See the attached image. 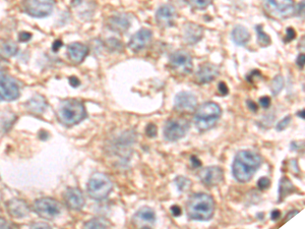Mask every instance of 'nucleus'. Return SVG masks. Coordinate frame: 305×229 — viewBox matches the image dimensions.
Segmentation results:
<instances>
[{"label": "nucleus", "instance_id": "nucleus-1", "mask_svg": "<svg viewBox=\"0 0 305 229\" xmlns=\"http://www.w3.org/2000/svg\"><path fill=\"white\" fill-rule=\"evenodd\" d=\"M261 157L250 150L239 151L233 161L232 173L234 178L241 183L250 181L257 169L261 166Z\"/></svg>", "mask_w": 305, "mask_h": 229}, {"label": "nucleus", "instance_id": "nucleus-2", "mask_svg": "<svg viewBox=\"0 0 305 229\" xmlns=\"http://www.w3.org/2000/svg\"><path fill=\"white\" fill-rule=\"evenodd\" d=\"M187 216L197 221H209L213 218L216 203L212 195L204 192L193 194L186 203Z\"/></svg>", "mask_w": 305, "mask_h": 229}, {"label": "nucleus", "instance_id": "nucleus-3", "mask_svg": "<svg viewBox=\"0 0 305 229\" xmlns=\"http://www.w3.org/2000/svg\"><path fill=\"white\" fill-rule=\"evenodd\" d=\"M57 116L62 124L66 126H73L82 122L87 117V111L81 101L67 99L59 104Z\"/></svg>", "mask_w": 305, "mask_h": 229}, {"label": "nucleus", "instance_id": "nucleus-4", "mask_svg": "<svg viewBox=\"0 0 305 229\" xmlns=\"http://www.w3.org/2000/svg\"><path fill=\"white\" fill-rule=\"evenodd\" d=\"M221 114L222 109L217 103L205 102L196 110L194 116L195 125L201 133L207 132L217 124Z\"/></svg>", "mask_w": 305, "mask_h": 229}, {"label": "nucleus", "instance_id": "nucleus-5", "mask_svg": "<svg viewBox=\"0 0 305 229\" xmlns=\"http://www.w3.org/2000/svg\"><path fill=\"white\" fill-rule=\"evenodd\" d=\"M113 189V182L110 177L104 173H94L88 182V193L96 201L106 199Z\"/></svg>", "mask_w": 305, "mask_h": 229}, {"label": "nucleus", "instance_id": "nucleus-6", "mask_svg": "<svg viewBox=\"0 0 305 229\" xmlns=\"http://www.w3.org/2000/svg\"><path fill=\"white\" fill-rule=\"evenodd\" d=\"M263 11L265 14L276 20H284L295 14L293 0H263Z\"/></svg>", "mask_w": 305, "mask_h": 229}, {"label": "nucleus", "instance_id": "nucleus-7", "mask_svg": "<svg viewBox=\"0 0 305 229\" xmlns=\"http://www.w3.org/2000/svg\"><path fill=\"white\" fill-rule=\"evenodd\" d=\"M189 126V121L184 118L168 119L163 129L164 138L168 142H176L187 134Z\"/></svg>", "mask_w": 305, "mask_h": 229}, {"label": "nucleus", "instance_id": "nucleus-8", "mask_svg": "<svg viewBox=\"0 0 305 229\" xmlns=\"http://www.w3.org/2000/svg\"><path fill=\"white\" fill-rule=\"evenodd\" d=\"M54 8V0H23V9L31 17L46 18Z\"/></svg>", "mask_w": 305, "mask_h": 229}, {"label": "nucleus", "instance_id": "nucleus-9", "mask_svg": "<svg viewBox=\"0 0 305 229\" xmlns=\"http://www.w3.org/2000/svg\"><path fill=\"white\" fill-rule=\"evenodd\" d=\"M34 211L44 219H54L61 212L60 204L51 198H41L35 201Z\"/></svg>", "mask_w": 305, "mask_h": 229}, {"label": "nucleus", "instance_id": "nucleus-10", "mask_svg": "<svg viewBox=\"0 0 305 229\" xmlns=\"http://www.w3.org/2000/svg\"><path fill=\"white\" fill-rule=\"evenodd\" d=\"M171 68L179 75H188L194 70L192 55L185 50H178L170 55L169 59Z\"/></svg>", "mask_w": 305, "mask_h": 229}, {"label": "nucleus", "instance_id": "nucleus-11", "mask_svg": "<svg viewBox=\"0 0 305 229\" xmlns=\"http://www.w3.org/2000/svg\"><path fill=\"white\" fill-rule=\"evenodd\" d=\"M20 96L17 82L7 74L0 72V97L7 101H14Z\"/></svg>", "mask_w": 305, "mask_h": 229}, {"label": "nucleus", "instance_id": "nucleus-12", "mask_svg": "<svg viewBox=\"0 0 305 229\" xmlns=\"http://www.w3.org/2000/svg\"><path fill=\"white\" fill-rule=\"evenodd\" d=\"M199 177L204 185L207 187H213L223 182L224 171L219 166H208L200 171Z\"/></svg>", "mask_w": 305, "mask_h": 229}, {"label": "nucleus", "instance_id": "nucleus-13", "mask_svg": "<svg viewBox=\"0 0 305 229\" xmlns=\"http://www.w3.org/2000/svg\"><path fill=\"white\" fill-rule=\"evenodd\" d=\"M198 107V99L190 92H180L175 96L174 109L179 113L194 112Z\"/></svg>", "mask_w": 305, "mask_h": 229}, {"label": "nucleus", "instance_id": "nucleus-14", "mask_svg": "<svg viewBox=\"0 0 305 229\" xmlns=\"http://www.w3.org/2000/svg\"><path fill=\"white\" fill-rule=\"evenodd\" d=\"M134 226L139 228H150L156 223V213L149 207H142L132 217Z\"/></svg>", "mask_w": 305, "mask_h": 229}, {"label": "nucleus", "instance_id": "nucleus-15", "mask_svg": "<svg viewBox=\"0 0 305 229\" xmlns=\"http://www.w3.org/2000/svg\"><path fill=\"white\" fill-rule=\"evenodd\" d=\"M220 75V70L217 66L213 63H205L202 64L199 71L196 74V82L200 85H206L218 78Z\"/></svg>", "mask_w": 305, "mask_h": 229}, {"label": "nucleus", "instance_id": "nucleus-16", "mask_svg": "<svg viewBox=\"0 0 305 229\" xmlns=\"http://www.w3.org/2000/svg\"><path fill=\"white\" fill-rule=\"evenodd\" d=\"M152 32L148 29H140L135 34L131 36L128 42V47L133 52H138L142 50L151 40Z\"/></svg>", "mask_w": 305, "mask_h": 229}, {"label": "nucleus", "instance_id": "nucleus-17", "mask_svg": "<svg viewBox=\"0 0 305 229\" xmlns=\"http://www.w3.org/2000/svg\"><path fill=\"white\" fill-rule=\"evenodd\" d=\"M204 37V29L194 23H187L183 27V42L186 45H196Z\"/></svg>", "mask_w": 305, "mask_h": 229}, {"label": "nucleus", "instance_id": "nucleus-18", "mask_svg": "<svg viewBox=\"0 0 305 229\" xmlns=\"http://www.w3.org/2000/svg\"><path fill=\"white\" fill-rule=\"evenodd\" d=\"M176 12L172 6L165 5L158 9L156 13V22L161 28H169L173 26Z\"/></svg>", "mask_w": 305, "mask_h": 229}, {"label": "nucleus", "instance_id": "nucleus-19", "mask_svg": "<svg viewBox=\"0 0 305 229\" xmlns=\"http://www.w3.org/2000/svg\"><path fill=\"white\" fill-rule=\"evenodd\" d=\"M64 201L66 206L71 210H82L85 207L86 200L81 189L77 187H69L64 193Z\"/></svg>", "mask_w": 305, "mask_h": 229}, {"label": "nucleus", "instance_id": "nucleus-20", "mask_svg": "<svg viewBox=\"0 0 305 229\" xmlns=\"http://www.w3.org/2000/svg\"><path fill=\"white\" fill-rule=\"evenodd\" d=\"M130 24H131V22L129 20V17L126 14H116V15L110 17L107 22L108 28L111 31L116 32L118 34H122V33L126 32L129 29Z\"/></svg>", "mask_w": 305, "mask_h": 229}, {"label": "nucleus", "instance_id": "nucleus-21", "mask_svg": "<svg viewBox=\"0 0 305 229\" xmlns=\"http://www.w3.org/2000/svg\"><path fill=\"white\" fill-rule=\"evenodd\" d=\"M89 53V48L82 43H71L67 47V56L74 64H80L84 61Z\"/></svg>", "mask_w": 305, "mask_h": 229}, {"label": "nucleus", "instance_id": "nucleus-22", "mask_svg": "<svg viewBox=\"0 0 305 229\" xmlns=\"http://www.w3.org/2000/svg\"><path fill=\"white\" fill-rule=\"evenodd\" d=\"M7 208L9 213L15 218H23L28 216L30 213V208L28 204L20 199H13L7 203Z\"/></svg>", "mask_w": 305, "mask_h": 229}, {"label": "nucleus", "instance_id": "nucleus-23", "mask_svg": "<svg viewBox=\"0 0 305 229\" xmlns=\"http://www.w3.org/2000/svg\"><path fill=\"white\" fill-rule=\"evenodd\" d=\"M26 107L31 113L38 115L44 112V110L47 107V102L44 99V97L40 95H35L26 103Z\"/></svg>", "mask_w": 305, "mask_h": 229}, {"label": "nucleus", "instance_id": "nucleus-24", "mask_svg": "<svg viewBox=\"0 0 305 229\" xmlns=\"http://www.w3.org/2000/svg\"><path fill=\"white\" fill-rule=\"evenodd\" d=\"M232 40L237 46H245L249 39H250V34L248 30L243 27V26H236L233 31H232Z\"/></svg>", "mask_w": 305, "mask_h": 229}, {"label": "nucleus", "instance_id": "nucleus-25", "mask_svg": "<svg viewBox=\"0 0 305 229\" xmlns=\"http://www.w3.org/2000/svg\"><path fill=\"white\" fill-rule=\"evenodd\" d=\"M19 51L17 43L12 40H0V56L10 58L15 56Z\"/></svg>", "mask_w": 305, "mask_h": 229}, {"label": "nucleus", "instance_id": "nucleus-26", "mask_svg": "<svg viewBox=\"0 0 305 229\" xmlns=\"http://www.w3.org/2000/svg\"><path fill=\"white\" fill-rule=\"evenodd\" d=\"M295 190V186L288 177H282L279 182V201L284 200Z\"/></svg>", "mask_w": 305, "mask_h": 229}, {"label": "nucleus", "instance_id": "nucleus-27", "mask_svg": "<svg viewBox=\"0 0 305 229\" xmlns=\"http://www.w3.org/2000/svg\"><path fill=\"white\" fill-rule=\"evenodd\" d=\"M257 34V43L260 47H268L271 44V38L263 32V27L261 25L256 26L255 28Z\"/></svg>", "mask_w": 305, "mask_h": 229}, {"label": "nucleus", "instance_id": "nucleus-28", "mask_svg": "<svg viewBox=\"0 0 305 229\" xmlns=\"http://www.w3.org/2000/svg\"><path fill=\"white\" fill-rule=\"evenodd\" d=\"M105 45L110 52H122L123 51V44L116 38H109L106 41Z\"/></svg>", "mask_w": 305, "mask_h": 229}, {"label": "nucleus", "instance_id": "nucleus-29", "mask_svg": "<svg viewBox=\"0 0 305 229\" xmlns=\"http://www.w3.org/2000/svg\"><path fill=\"white\" fill-rule=\"evenodd\" d=\"M284 88V79L282 76H277L274 78L271 84V90L274 96H277Z\"/></svg>", "mask_w": 305, "mask_h": 229}, {"label": "nucleus", "instance_id": "nucleus-30", "mask_svg": "<svg viewBox=\"0 0 305 229\" xmlns=\"http://www.w3.org/2000/svg\"><path fill=\"white\" fill-rule=\"evenodd\" d=\"M179 191L188 190L192 186V180L185 176H177L174 180Z\"/></svg>", "mask_w": 305, "mask_h": 229}, {"label": "nucleus", "instance_id": "nucleus-31", "mask_svg": "<svg viewBox=\"0 0 305 229\" xmlns=\"http://www.w3.org/2000/svg\"><path fill=\"white\" fill-rule=\"evenodd\" d=\"M109 225L110 224L106 220L101 218H95L85 223L84 227L85 228H107Z\"/></svg>", "mask_w": 305, "mask_h": 229}, {"label": "nucleus", "instance_id": "nucleus-32", "mask_svg": "<svg viewBox=\"0 0 305 229\" xmlns=\"http://www.w3.org/2000/svg\"><path fill=\"white\" fill-rule=\"evenodd\" d=\"M213 0H186V3L196 10H205L207 9Z\"/></svg>", "mask_w": 305, "mask_h": 229}, {"label": "nucleus", "instance_id": "nucleus-33", "mask_svg": "<svg viewBox=\"0 0 305 229\" xmlns=\"http://www.w3.org/2000/svg\"><path fill=\"white\" fill-rule=\"evenodd\" d=\"M290 121H291V116L290 115H288V116H286V117H284L282 120H280L278 123H277V125H276V129L278 130V132H282V130H284L289 124H290Z\"/></svg>", "mask_w": 305, "mask_h": 229}, {"label": "nucleus", "instance_id": "nucleus-34", "mask_svg": "<svg viewBox=\"0 0 305 229\" xmlns=\"http://www.w3.org/2000/svg\"><path fill=\"white\" fill-rule=\"evenodd\" d=\"M145 134L148 138H155L158 134V128L154 123H148L145 128Z\"/></svg>", "mask_w": 305, "mask_h": 229}, {"label": "nucleus", "instance_id": "nucleus-35", "mask_svg": "<svg viewBox=\"0 0 305 229\" xmlns=\"http://www.w3.org/2000/svg\"><path fill=\"white\" fill-rule=\"evenodd\" d=\"M270 185H271V180H270L269 177H265V176L260 177V178L258 179V181H257V186H258V188L261 189V190L269 188Z\"/></svg>", "mask_w": 305, "mask_h": 229}, {"label": "nucleus", "instance_id": "nucleus-36", "mask_svg": "<svg viewBox=\"0 0 305 229\" xmlns=\"http://www.w3.org/2000/svg\"><path fill=\"white\" fill-rule=\"evenodd\" d=\"M296 37L295 30L293 28H288L286 31V38H284V42H290Z\"/></svg>", "mask_w": 305, "mask_h": 229}, {"label": "nucleus", "instance_id": "nucleus-37", "mask_svg": "<svg viewBox=\"0 0 305 229\" xmlns=\"http://www.w3.org/2000/svg\"><path fill=\"white\" fill-rule=\"evenodd\" d=\"M218 89H219V93L222 96H226L229 93V89L227 87V85L224 82H220L218 85Z\"/></svg>", "mask_w": 305, "mask_h": 229}, {"label": "nucleus", "instance_id": "nucleus-38", "mask_svg": "<svg viewBox=\"0 0 305 229\" xmlns=\"http://www.w3.org/2000/svg\"><path fill=\"white\" fill-rule=\"evenodd\" d=\"M259 105L262 108H269L271 105V99L268 96H263V97L259 98Z\"/></svg>", "mask_w": 305, "mask_h": 229}, {"label": "nucleus", "instance_id": "nucleus-39", "mask_svg": "<svg viewBox=\"0 0 305 229\" xmlns=\"http://www.w3.org/2000/svg\"><path fill=\"white\" fill-rule=\"evenodd\" d=\"M32 38V35L28 32H22L19 36V39L21 42H28Z\"/></svg>", "mask_w": 305, "mask_h": 229}, {"label": "nucleus", "instance_id": "nucleus-40", "mask_svg": "<svg viewBox=\"0 0 305 229\" xmlns=\"http://www.w3.org/2000/svg\"><path fill=\"white\" fill-rule=\"evenodd\" d=\"M296 64L299 69H303L304 67V54H299L296 59Z\"/></svg>", "mask_w": 305, "mask_h": 229}, {"label": "nucleus", "instance_id": "nucleus-41", "mask_svg": "<svg viewBox=\"0 0 305 229\" xmlns=\"http://www.w3.org/2000/svg\"><path fill=\"white\" fill-rule=\"evenodd\" d=\"M171 213H172V215L173 216H175V217H178V216H180L181 215V209L178 207V206H172L171 207Z\"/></svg>", "mask_w": 305, "mask_h": 229}, {"label": "nucleus", "instance_id": "nucleus-42", "mask_svg": "<svg viewBox=\"0 0 305 229\" xmlns=\"http://www.w3.org/2000/svg\"><path fill=\"white\" fill-rule=\"evenodd\" d=\"M190 161H192V164H193V166L194 167H200V166H202V161L198 158V157H196V156H193L192 158H190Z\"/></svg>", "mask_w": 305, "mask_h": 229}, {"label": "nucleus", "instance_id": "nucleus-43", "mask_svg": "<svg viewBox=\"0 0 305 229\" xmlns=\"http://www.w3.org/2000/svg\"><path fill=\"white\" fill-rule=\"evenodd\" d=\"M247 105H248V108H249L252 112H256L257 109H258L257 105H256L253 101H251V100H248V101H247Z\"/></svg>", "mask_w": 305, "mask_h": 229}, {"label": "nucleus", "instance_id": "nucleus-44", "mask_svg": "<svg viewBox=\"0 0 305 229\" xmlns=\"http://www.w3.org/2000/svg\"><path fill=\"white\" fill-rule=\"evenodd\" d=\"M280 217H281V212H280L279 210H273V211H272V213H271V218H272V220L276 221V220H278Z\"/></svg>", "mask_w": 305, "mask_h": 229}, {"label": "nucleus", "instance_id": "nucleus-45", "mask_svg": "<svg viewBox=\"0 0 305 229\" xmlns=\"http://www.w3.org/2000/svg\"><path fill=\"white\" fill-rule=\"evenodd\" d=\"M11 224L4 218H0V228H10Z\"/></svg>", "mask_w": 305, "mask_h": 229}, {"label": "nucleus", "instance_id": "nucleus-46", "mask_svg": "<svg viewBox=\"0 0 305 229\" xmlns=\"http://www.w3.org/2000/svg\"><path fill=\"white\" fill-rule=\"evenodd\" d=\"M70 85L72 86V87H78V86H80V81L75 78V77H73V78H70Z\"/></svg>", "mask_w": 305, "mask_h": 229}, {"label": "nucleus", "instance_id": "nucleus-47", "mask_svg": "<svg viewBox=\"0 0 305 229\" xmlns=\"http://www.w3.org/2000/svg\"><path fill=\"white\" fill-rule=\"evenodd\" d=\"M61 45H62L61 41L57 40V41L54 43V45H53V50H54V51H58V50H59V48L61 47Z\"/></svg>", "mask_w": 305, "mask_h": 229}, {"label": "nucleus", "instance_id": "nucleus-48", "mask_svg": "<svg viewBox=\"0 0 305 229\" xmlns=\"http://www.w3.org/2000/svg\"><path fill=\"white\" fill-rule=\"evenodd\" d=\"M32 227H34V228H37V227H44V228H50V227H49V225H47V224H40V223H38V224H34V225H32Z\"/></svg>", "mask_w": 305, "mask_h": 229}, {"label": "nucleus", "instance_id": "nucleus-49", "mask_svg": "<svg viewBox=\"0 0 305 229\" xmlns=\"http://www.w3.org/2000/svg\"><path fill=\"white\" fill-rule=\"evenodd\" d=\"M298 213V211L297 210H294V211H290V213L288 214V216H287V220H289L292 216H294V215H296Z\"/></svg>", "mask_w": 305, "mask_h": 229}, {"label": "nucleus", "instance_id": "nucleus-50", "mask_svg": "<svg viewBox=\"0 0 305 229\" xmlns=\"http://www.w3.org/2000/svg\"><path fill=\"white\" fill-rule=\"evenodd\" d=\"M298 116L301 117L302 119H304V109H303L302 111H299V112H298Z\"/></svg>", "mask_w": 305, "mask_h": 229}, {"label": "nucleus", "instance_id": "nucleus-51", "mask_svg": "<svg viewBox=\"0 0 305 229\" xmlns=\"http://www.w3.org/2000/svg\"><path fill=\"white\" fill-rule=\"evenodd\" d=\"M81 3H82V0H73V2H72V6L75 7V6H78L79 4H81Z\"/></svg>", "mask_w": 305, "mask_h": 229}]
</instances>
